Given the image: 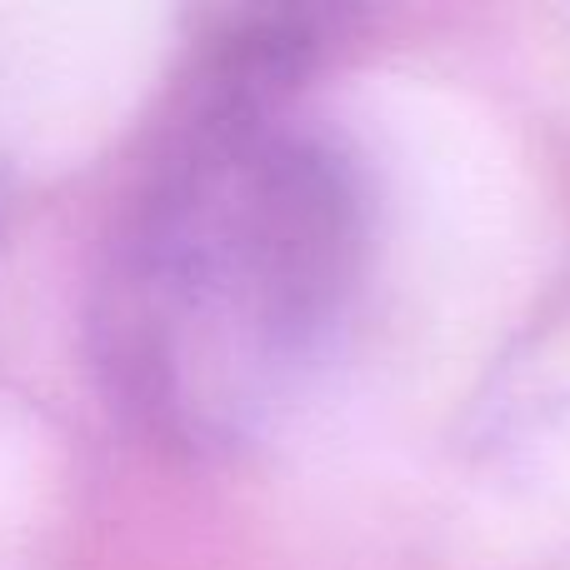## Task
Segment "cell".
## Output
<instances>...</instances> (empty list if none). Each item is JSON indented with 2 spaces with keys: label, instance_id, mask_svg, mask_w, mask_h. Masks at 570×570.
<instances>
[{
  "label": "cell",
  "instance_id": "1",
  "mask_svg": "<svg viewBox=\"0 0 570 570\" xmlns=\"http://www.w3.org/2000/svg\"><path fill=\"white\" fill-rule=\"evenodd\" d=\"M325 36L315 10L216 30L110 236L100 371L146 431L190 451L250 441L361 295L365 176L341 140L291 116Z\"/></svg>",
  "mask_w": 570,
  "mask_h": 570
},
{
  "label": "cell",
  "instance_id": "2",
  "mask_svg": "<svg viewBox=\"0 0 570 570\" xmlns=\"http://www.w3.org/2000/svg\"><path fill=\"white\" fill-rule=\"evenodd\" d=\"M6 210H10V190H6V180H0V236H6Z\"/></svg>",
  "mask_w": 570,
  "mask_h": 570
}]
</instances>
